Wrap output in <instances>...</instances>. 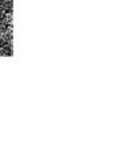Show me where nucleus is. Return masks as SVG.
Returning <instances> with one entry per match:
<instances>
[{"instance_id": "obj_1", "label": "nucleus", "mask_w": 140, "mask_h": 147, "mask_svg": "<svg viewBox=\"0 0 140 147\" xmlns=\"http://www.w3.org/2000/svg\"><path fill=\"white\" fill-rule=\"evenodd\" d=\"M5 22H7L8 25H12V22H14V14H12V12H8V14L5 15Z\"/></svg>"}, {"instance_id": "obj_2", "label": "nucleus", "mask_w": 140, "mask_h": 147, "mask_svg": "<svg viewBox=\"0 0 140 147\" xmlns=\"http://www.w3.org/2000/svg\"><path fill=\"white\" fill-rule=\"evenodd\" d=\"M7 38H8L7 32H5V30H0V41H4V40H7Z\"/></svg>"}]
</instances>
